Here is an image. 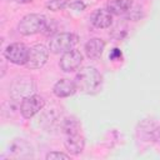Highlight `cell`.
<instances>
[{
    "mask_svg": "<svg viewBox=\"0 0 160 160\" xmlns=\"http://www.w3.org/2000/svg\"><path fill=\"white\" fill-rule=\"evenodd\" d=\"M76 85L74 80L70 79H60L52 88V92L58 98H68L75 94L76 91Z\"/></svg>",
    "mask_w": 160,
    "mask_h": 160,
    "instance_id": "cell-10",
    "label": "cell"
},
{
    "mask_svg": "<svg viewBox=\"0 0 160 160\" xmlns=\"http://www.w3.org/2000/svg\"><path fill=\"white\" fill-rule=\"evenodd\" d=\"M49 58V49L42 44H36L30 48L29 58L25 64L28 69H40L42 68Z\"/></svg>",
    "mask_w": 160,
    "mask_h": 160,
    "instance_id": "cell-7",
    "label": "cell"
},
{
    "mask_svg": "<svg viewBox=\"0 0 160 160\" xmlns=\"http://www.w3.org/2000/svg\"><path fill=\"white\" fill-rule=\"evenodd\" d=\"M76 89L85 94H94L101 85V75L92 66L81 68L75 75Z\"/></svg>",
    "mask_w": 160,
    "mask_h": 160,
    "instance_id": "cell-2",
    "label": "cell"
},
{
    "mask_svg": "<svg viewBox=\"0 0 160 160\" xmlns=\"http://www.w3.org/2000/svg\"><path fill=\"white\" fill-rule=\"evenodd\" d=\"M55 159L68 160V159H70V155L64 154V152H59V151H51V152L46 154V160H55Z\"/></svg>",
    "mask_w": 160,
    "mask_h": 160,
    "instance_id": "cell-15",
    "label": "cell"
},
{
    "mask_svg": "<svg viewBox=\"0 0 160 160\" xmlns=\"http://www.w3.org/2000/svg\"><path fill=\"white\" fill-rule=\"evenodd\" d=\"M34 91H35L34 80L32 78L26 75L16 78L10 86V96L14 100H24L25 98L32 95Z\"/></svg>",
    "mask_w": 160,
    "mask_h": 160,
    "instance_id": "cell-5",
    "label": "cell"
},
{
    "mask_svg": "<svg viewBox=\"0 0 160 160\" xmlns=\"http://www.w3.org/2000/svg\"><path fill=\"white\" fill-rule=\"evenodd\" d=\"M8 1H12V2H18V4H25V2H30L31 0H8Z\"/></svg>",
    "mask_w": 160,
    "mask_h": 160,
    "instance_id": "cell-18",
    "label": "cell"
},
{
    "mask_svg": "<svg viewBox=\"0 0 160 160\" xmlns=\"http://www.w3.org/2000/svg\"><path fill=\"white\" fill-rule=\"evenodd\" d=\"M69 2L70 0H50L45 4V6L51 11H59V10H64L65 8H68Z\"/></svg>",
    "mask_w": 160,
    "mask_h": 160,
    "instance_id": "cell-14",
    "label": "cell"
},
{
    "mask_svg": "<svg viewBox=\"0 0 160 160\" xmlns=\"http://www.w3.org/2000/svg\"><path fill=\"white\" fill-rule=\"evenodd\" d=\"M45 105V100L42 96L32 94L28 98H25L24 100H21L20 104V112L22 115V118L25 119H30L34 115H36Z\"/></svg>",
    "mask_w": 160,
    "mask_h": 160,
    "instance_id": "cell-8",
    "label": "cell"
},
{
    "mask_svg": "<svg viewBox=\"0 0 160 160\" xmlns=\"http://www.w3.org/2000/svg\"><path fill=\"white\" fill-rule=\"evenodd\" d=\"M80 130H81V126L75 118L65 119L62 124V131L65 134L64 145L69 151V154L71 155H79L84 150L85 140Z\"/></svg>",
    "mask_w": 160,
    "mask_h": 160,
    "instance_id": "cell-1",
    "label": "cell"
},
{
    "mask_svg": "<svg viewBox=\"0 0 160 160\" xmlns=\"http://www.w3.org/2000/svg\"><path fill=\"white\" fill-rule=\"evenodd\" d=\"M132 5V0H110L106 5V9L112 15H124L131 10Z\"/></svg>",
    "mask_w": 160,
    "mask_h": 160,
    "instance_id": "cell-13",
    "label": "cell"
},
{
    "mask_svg": "<svg viewBox=\"0 0 160 160\" xmlns=\"http://www.w3.org/2000/svg\"><path fill=\"white\" fill-rule=\"evenodd\" d=\"M120 58H121V51H120V49H118V48L112 49V51L110 52V59H111V60H119Z\"/></svg>",
    "mask_w": 160,
    "mask_h": 160,
    "instance_id": "cell-17",
    "label": "cell"
},
{
    "mask_svg": "<svg viewBox=\"0 0 160 160\" xmlns=\"http://www.w3.org/2000/svg\"><path fill=\"white\" fill-rule=\"evenodd\" d=\"M46 24H48V20L44 15L28 14L20 20L18 25V30L21 35H34L38 32H42Z\"/></svg>",
    "mask_w": 160,
    "mask_h": 160,
    "instance_id": "cell-3",
    "label": "cell"
},
{
    "mask_svg": "<svg viewBox=\"0 0 160 160\" xmlns=\"http://www.w3.org/2000/svg\"><path fill=\"white\" fill-rule=\"evenodd\" d=\"M69 8H71L74 10H78V11H82L85 9V2L82 0H70Z\"/></svg>",
    "mask_w": 160,
    "mask_h": 160,
    "instance_id": "cell-16",
    "label": "cell"
},
{
    "mask_svg": "<svg viewBox=\"0 0 160 160\" xmlns=\"http://www.w3.org/2000/svg\"><path fill=\"white\" fill-rule=\"evenodd\" d=\"M90 20L95 28L105 29L112 24V14L108 9H98L92 12Z\"/></svg>",
    "mask_w": 160,
    "mask_h": 160,
    "instance_id": "cell-11",
    "label": "cell"
},
{
    "mask_svg": "<svg viewBox=\"0 0 160 160\" xmlns=\"http://www.w3.org/2000/svg\"><path fill=\"white\" fill-rule=\"evenodd\" d=\"M81 62H82V54L79 50L71 49L70 51L62 54L59 65H60V68H61L62 71L71 72V71L78 70L80 68Z\"/></svg>",
    "mask_w": 160,
    "mask_h": 160,
    "instance_id": "cell-9",
    "label": "cell"
},
{
    "mask_svg": "<svg viewBox=\"0 0 160 160\" xmlns=\"http://www.w3.org/2000/svg\"><path fill=\"white\" fill-rule=\"evenodd\" d=\"M105 49V41L100 38H92L85 44V54L89 59H98Z\"/></svg>",
    "mask_w": 160,
    "mask_h": 160,
    "instance_id": "cell-12",
    "label": "cell"
},
{
    "mask_svg": "<svg viewBox=\"0 0 160 160\" xmlns=\"http://www.w3.org/2000/svg\"><path fill=\"white\" fill-rule=\"evenodd\" d=\"M30 49L22 42H12L4 50V56L6 60L15 65H25L29 58Z\"/></svg>",
    "mask_w": 160,
    "mask_h": 160,
    "instance_id": "cell-6",
    "label": "cell"
},
{
    "mask_svg": "<svg viewBox=\"0 0 160 160\" xmlns=\"http://www.w3.org/2000/svg\"><path fill=\"white\" fill-rule=\"evenodd\" d=\"M78 44V36L72 32H59L49 41V50L52 54H65Z\"/></svg>",
    "mask_w": 160,
    "mask_h": 160,
    "instance_id": "cell-4",
    "label": "cell"
}]
</instances>
